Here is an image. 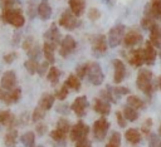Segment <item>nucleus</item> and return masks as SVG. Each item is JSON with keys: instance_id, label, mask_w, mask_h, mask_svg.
<instances>
[{"instance_id": "f257e3e1", "label": "nucleus", "mask_w": 161, "mask_h": 147, "mask_svg": "<svg viewBox=\"0 0 161 147\" xmlns=\"http://www.w3.org/2000/svg\"><path fill=\"white\" fill-rule=\"evenodd\" d=\"M136 85L148 98L152 95V93L155 92V89L157 87L156 83L153 82V74L148 69H140L138 70L137 79H136Z\"/></svg>"}, {"instance_id": "f03ea898", "label": "nucleus", "mask_w": 161, "mask_h": 147, "mask_svg": "<svg viewBox=\"0 0 161 147\" xmlns=\"http://www.w3.org/2000/svg\"><path fill=\"white\" fill-rule=\"evenodd\" d=\"M1 20L6 24H10L15 28H20L25 24V16L23 15L21 9L19 8H3L1 10Z\"/></svg>"}, {"instance_id": "7ed1b4c3", "label": "nucleus", "mask_w": 161, "mask_h": 147, "mask_svg": "<svg viewBox=\"0 0 161 147\" xmlns=\"http://www.w3.org/2000/svg\"><path fill=\"white\" fill-rule=\"evenodd\" d=\"M126 34V28L123 24H117L114 26H112L108 31V36H107V41H108V46L111 48H116L118 46L122 40L123 36Z\"/></svg>"}, {"instance_id": "20e7f679", "label": "nucleus", "mask_w": 161, "mask_h": 147, "mask_svg": "<svg viewBox=\"0 0 161 147\" xmlns=\"http://www.w3.org/2000/svg\"><path fill=\"white\" fill-rule=\"evenodd\" d=\"M88 80L93 84V85H101L104 80V74L102 72L101 65L97 62H92L88 63V70H87V75Z\"/></svg>"}, {"instance_id": "39448f33", "label": "nucleus", "mask_w": 161, "mask_h": 147, "mask_svg": "<svg viewBox=\"0 0 161 147\" xmlns=\"http://www.w3.org/2000/svg\"><path fill=\"white\" fill-rule=\"evenodd\" d=\"M59 25L65 30H74L77 26L80 25V21L78 20V16H75L70 9H67L62 13L59 18Z\"/></svg>"}, {"instance_id": "423d86ee", "label": "nucleus", "mask_w": 161, "mask_h": 147, "mask_svg": "<svg viewBox=\"0 0 161 147\" xmlns=\"http://www.w3.org/2000/svg\"><path fill=\"white\" fill-rule=\"evenodd\" d=\"M109 129V122L106 119V117H101L94 121L93 123V136L96 141L101 142L106 138V134Z\"/></svg>"}, {"instance_id": "0eeeda50", "label": "nucleus", "mask_w": 161, "mask_h": 147, "mask_svg": "<svg viewBox=\"0 0 161 147\" xmlns=\"http://www.w3.org/2000/svg\"><path fill=\"white\" fill-rule=\"evenodd\" d=\"M88 133H89V127L83 121H78L74 126L70 127L69 138H70V141L77 142V141L82 139V138L88 137Z\"/></svg>"}, {"instance_id": "6e6552de", "label": "nucleus", "mask_w": 161, "mask_h": 147, "mask_svg": "<svg viewBox=\"0 0 161 147\" xmlns=\"http://www.w3.org/2000/svg\"><path fill=\"white\" fill-rule=\"evenodd\" d=\"M77 48V43L74 40V38L72 35H65L64 38H62V41L59 44V54L63 58L69 57Z\"/></svg>"}, {"instance_id": "1a4fd4ad", "label": "nucleus", "mask_w": 161, "mask_h": 147, "mask_svg": "<svg viewBox=\"0 0 161 147\" xmlns=\"http://www.w3.org/2000/svg\"><path fill=\"white\" fill-rule=\"evenodd\" d=\"M143 16L151 18L153 20H161V0H150L143 9Z\"/></svg>"}, {"instance_id": "9d476101", "label": "nucleus", "mask_w": 161, "mask_h": 147, "mask_svg": "<svg viewBox=\"0 0 161 147\" xmlns=\"http://www.w3.org/2000/svg\"><path fill=\"white\" fill-rule=\"evenodd\" d=\"M91 44H92V50L96 54H104L108 49V41L104 34L94 35L91 40Z\"/></svg>"}, {"instance_id": "9b49d317", "label": "nucleus", "mask_w": 161, "mask_h": 147, "mask_svg": "<svg viewBox=\"0 0 161 147\" xmlns=\"http://www.w3.org/2000/svg\"><path fill=\"white\" fill-rule=\"evenodd\" d=\"M87 108H88V99H87L86 95H79V97H77V98L72 102V104H70V109H72V111L75 113V116L79 117V118H82L83 116H86Z\"/></svg>"}, {"instance_id": "f8f14e48", "label": "nucleus", "mask_w": 161, "mask_h": 147, "mask_svg": "<svg viewBox=\"0 0 161 147\" xmlns=\"http://www.w3.org/2000/svg\"><path fill=\"white\" fill-rule=\"evenodd\" d=\"M44 39L45 41H49L52 44H54L55 46H58L62 41V35H60V31L58 30V26L55 25V23H53L49 29L44 33Z\"/></svg>"}, {"instance_id": "ddd939ff", "label": "nucleus", "mask_w": 161, "mask_h": 147, "mask_svg": "<svg viewBox=\"0 0 161 147\" xmlns=\"http://www.w3.org/2000/svg\"><path fill=\"white\" fill-rule=\"evenodd\" d=\"M0 85L5 90H11L16 85V74L14 70H6L0 79Z\"/></svg>"}, {"instance_id": "4468645a", "label": "nucleus", "mask_w": 161, "mask_h": 147, "mask_svg": "<svg viewBox=\"0 0 161 147\" xmlns=\"http://www.w3.org/2000/svg\"><path fill=\"white\" fill-rule=\"evenodd\" d=\"M142 39H143V38H142V34H141L140 31H137V30H130L128 33L125 34L122 43H123V45H125L126 48H132V46H135L136 44L141 43Z\"/></svg>"}, {"instance_id": "2eb2a0df", "label": "nucleus", "mask_w": 161, "mask_h": 147, "mask_svg": "<svg viewBox=\"0 0 161 147\" xmlns=\"http://www.w3.org/2000/svg\"><path fill=\"white\" fill-rule=\"evenodd\" d=\"M142 53H143V63H146L147 65H152L155 63L157 52L156 48L150 43V40L145 43V46L142 48Z\"/></svg>"}, {"instance_id": "dca6fc26", "label": "nucleus", "mask_w": 161, "mask_h": 147, "mask_svg": "<svg viewBox=\"0 0 161 147\" xmlns=\"http://www.w3.org/2000/svg\"><path fill=\"white\" fill-rule=\"evenodd\" d=\"M126 58L128 60V63L132 67H141L143 64V53H142V48H137V49H132L126 54Z\"/></svg>"}, {"instance_id": "f3484780", "label": "nucleus", "mask_w": 161, "mask_h": 147, "mask_svg": "<svg viewBox=\"0 0 161 147\" xmlns=\"http://www.w3.org/2000/svg\"><path fill=\"white\" fill-rule=\"evenodd\" d=\"M113 82L116 84H119L126 77V67L121 59L113 60Z\"/></svg>"}, {"instance_id": "a211bd4d", "label": "nucleus", "mask_w": 161, "mask_h": 147, "mask_svg": "<svg viewBox=\"0 0 161 147\" xmlns=\"http://www.w3.org/2000/svg\"><path fill=\"white\" fill-rule=\"evenodd\" d=\"M93 111L102 117H106L111 112V103L102 99V98H94L93 99Z\"/></svg>"}, {"instance_id": "6ab92c4d", "label": "nucleus", "mask_w": 161, "mask_h": 147, "mask_svg": "<svg viewBox=\"0 0 161 147\" xmlns=\"http://www.w3.org/2000/svg\"><path fill=\"white\" fill-rule=\"evenodd\" d=\"M15 122H16V117L11 111L4 109L0 112V124L5 126L8 128H14Z\"/></svg>"}, {"instance_id": "aec40b11", "label": "nucleus", "mask_w": 161, "mask_h": 147, "mask_svg": "<svg viewBox=\"0 0 161 147\" xmlns=\"http://www.w3.org/2000/svg\"><path fill=\"white\" fill-rule=\"evenodd\" d=\"M36 14L42 20H48L52 16V6L48 0H42L36 6Z\"/></svg>"}, {"instance_id": "412c9836", "label": "nucleus", "mask_w": 161, "mask_h": 147, "mask_svg": "<svg viewBox=\"0 0 161 147\" xmlns=\"http://www.w3.org/2000/svg\"><path fill=\"white\" fill-rule=\"evenodd\" d=\"M20 98H21V89H20L19 87H15V88L11 89V90H6L3 102L6 103V104H13V103L19 102Z\"/></svg>"}, {"instance_id": "4be33fe9", "label": "nucleus", "mask_w": 161, "mask_h": 147, "mask_svg": "<svg viewBox=\"0 0 161 147\" xmlns=\"http://www.w3.org/2000/svg\"><path fill=\"white\" fill-rule=\"evenodd\" d=\"M125 138H126L127 142L131 143V144H138V143L141 142L142 133H141L140 129H137V128H128V129L125 132Z\"/></svg>"}, {"instance_id": "5701e85b", "label": "nucleus", "mask_w": 161, "mask_h": 147, "mask_svg": "<svg viewBox=\"0 0 161 147\" xmlns=\"http://www.w3.org/2000/svg\"><path fill=\"white\" fill-rule=\"evenodd\" d=\"M69 9L75 16H80L86 9V0H68Z\"/></svg>"}, {"instance_id": "b1692460", "label": "nucleus", "mask_w": 161, "mask_h": 147, "mask_svg": "<svg viewBox=\"0 0 161 147\" xmlns=\"http://www.w3.org/2000/svg\"><path fill=\"white\" fill-rule=\"evenodd\" d=\"M150 43L155 46V48H160L161 46V36H160V26L155 23L151 28H150Z\"/></svg>"}, {"instance_id": "393cba45", "label": "nucleus", "mask_w": 161, "mask_h": 147, "mask_svg": "<svg viewBox=\"0 0 161 147\" xmlns=\"http://www.w3.org/2000/svg\"><path fill=\"white\" fill-rule=\"evenodd\" d=\"M55 45L49 43V41H44V45L42 48L43 50V54L45 57V60L49 63V64H53L54 63V50H55Z\"/></svg>"}, {"instance_id": "a878e982", "label": "nucleus", "mask_w": 161, "mask_h": 147, "mask_svg": "<svg viewBox=\"0 0 161 147\" xmlns=\"http://www.w3.org/2000/svg\"><path fill=\"white\" fill-rule=\"evenodd\" d=\"M18 139V131L15 128H9V131L4 136V144L5 147H15Z\"/></svg>"}, {"instance_id": "bb28decb", "label": "nucleus", "mask_w": 161, "mask_h": 147, "mask_svg": "<svg viewBox=\"0 0 161 147\" xmlns=\"http://www.w3.org/2000/svg\"><path fill=\"white\" fill-rule=\"evenodd\" d=\"M54 101H55V97H54L53 94H50V93H44V94L40 97L38 106H40V107L44 108L45 111H49V109L53 107Z\"/></svg>"}, {"instance_id": "cd10ccee", "label": "nucleus", "mask_w": 161, "mask_h": 147, "mask_svg": "<svg viewBox=\"0 0 161 147\" xmlns=\"http://www.w3.org/2000/svg\"><path fill=\"white\" fill-rule=\"evenodd\" d=\"M60 75H62V72H60L57 67H54V65H52V67L48 69V72H47V79H48V80L50 82V84H53V85H55V84L59 82Z\"/></svg>"}, {"instance_id": "c85d7f7f", "label": "nucleus", "mask_w": 161, "mask_h": 147, "mask_svg": "<svg viewBox=\"0 0 161 147\" xmlns=\"http://www.w3.org/2000/svg\"><path fill=\"white\" fill-rule=\"evenodd\" d=\"M64 84H65L69 89H73V90H75V92H78V90L80 89V87H82L80 79H79L75 74H69Z\"/></svg>"}, {"instance_id": "c756f323", "label": "nucleus", "mask_w": 161, "mask_h": 147, "mask_svg": "<svg viewBox=\"0 0 161 147\" xmlns=\"http://www.w3.org/2000/svg\"><path fill=\"white\" fill-rule=\"evenodd\" d=\"M127 106H130V107L140 111V109L145 108V102L140 97H137L135 94H131V95L127 97Z\"/></svg>"}, {"instance_id": "7c9ffc66", "label": "nucleus", "mask_w": 161, "mask_h": 147, "mask_svg": "<svg viewBox=\"0 0 161 147\" xmlns=\"http://www.w3.org/2000/svg\"><path fill=\"white\" fill-rule=\"evenodd\" d=\"M122 114L123 117L126 118V121H130V122H135L137 118H138V111L130 107V106H126L123 109H122Z\"/></svg>"}, {"instance_id": "2f4dec72", "label": "nucleus", "mask_w": 161, "mask_h": 147, "mask_svg": "<svg viewBox=\"0 0 161 147\" xmlns=\"http://www.w3.org/2000/svg\"><path fill=\"white\" fill-rule=\"evenodd\" d=\"M20 141H21V143L25 147H34V143H35V134H34V132H31V131L25 132L24 134H21Z\"/></svg>"}, {"instance_id": "473e14b6", "label": "nucleus", "mask_w": 161, "mask_h": 147, "mask_svg": "<svg viewBox=\"0 0 161 147\" xmlns=\"http://www.w3.org/2000/svg\"><path fill=\"white\" fill-rule=\"evenodd\" d=\"M38 65H39V63L35 59H30L29 58L28 60L24 62V67H25V69L28 70L29 74H35L38 72Z\"/></svg>"}, {"instance_id": "72a5a7b5", "label": "nucleus", "mask_w": 161, "mask_h": 147, "mask_svg": "<svg viewBox=\"0 0 161 147\" xmlns=\"http://www.w3.org/2000/svg\"><path fill=\"white\" fill-rule=\"evenodd\" d=\"M45 113H47V111H45L44 108H42L40 106H36V107L34 108V111H33L31 121H33V122H40V121L44 118Z\"/></svg>"}, {"instance_id": "f704fd0d", "label": "nucleus", "mask_w": 161, "mask_h": 147, "mask_svg": "<svg viewBox=\"0 0 161 147\" xmlns=\"http://www.w3.org/2000/svg\"><path fill=\"white\" fill-rule=\"evenodd\" d=\"M130 89L126 88V87H112V93H113V97L114 99L118 102V99L122 97V95H126V94H130Z\"/></svg>"}, {"instance_id": "c9c22d12", "label": "nucleus", "mask_w": 161, "mask_h": 147, "mask_svg": "<svg viewBox=\"0 0 161 147\" xmlns=\"http://www.w3.org/2000/svg\"><path fill=\"white\" fill-rule=\"evenodd\" d=\"M70 123H69V121L68 119H65V118H60L59 121H58V123H57V128L59 129V131H62L63 133H65V134H68L69 133V131H70Z\"/></svg>"}, {"instance_id": "e433bc0d", "label": "nucleus", "mask_w": 161, "mask_h": 147, "mask_svg": "<svg viewBox=\"0 0 161 147\" xmlns=\"http://www.w3.org/2000/svg\"><path fill=\"white\" fill-rule=\"evenodd\" d=\"M26 54H28V57L30 58V59H38L39 57H40V54H42V48L38 45V44H34L28 52H26Z\"/></svg>"}, {"instance_id": "4c0bfd02", "label": "nucleus", "mask_w": 161, "mask_h": 147, "mask_svg": "<svg viewBox=\"0 0 161 147\" xmlns=\"http://www.w3.org/2000/svg\"><path fill=\"white\" fill-rule=\"evenodd\" d=\"M50 138L55 142H63L67 138V134L63 133L62 131H59L58 128H54L53 131H50Z\"/></svg>"}, {"instance_id": "58836bf2", "label": "nucleus", "mask_w": 161, "mask_h": 147, "mask_svg": "<svg viewBox=\"0 0 161 147\" xmlns=\"http://www.w3.org/2000/svg\"><path fill=\"white\" fill-rule=\"evenodd\" d=\"M148 147H161V136H158L156 133H150Z\"/></svg>"}, {"instance_id": "ea45409f", "label": "nucleus", "mask_w": 161, "mask_h": 147, "mask_svg": "<svg viewBox=\"0 0 161 147\" xmlns=\"http://www.w3.org/2000/svg\"><path fill=\"white\" fill-rule=\"evenodd\" d=\"M69 88L65 85V84H63L58 90H57V93H55V98H58L59 101H64L67 97H68V93H69V90H68Z\"/></svg>"}, {"instance_id": "a19ab883", "label": "nucleus", "mask_w": 161, "mask_h": 147, "mask_svg": "<svg viewBox=\"0 0 161 147\" xmlns=\"http://www.w3.org/2000/svg\"><path fill=\"white\" fill-rule=\"evenodd\" d=\"M87 70H88V63L80 64V65H78L77 69H75V75H77L79 79H83V78L87 75Z\"/></svg>"}, {"instance_id": "79ce46f5", "label": "nucleus", "mask_w": 161, "mask_h": 147, "mask_svg": "<svg viewBox=\"0 0 161 147\" xmlns=\"http://www.w3.org/2000/svg\"><path fill=\"white\" fill-rule=\"evenodd\" d=\"M151 127H152V119L151 118H147L145 122H143V124L141 126V133H143V134H150L151 133Z\"/></svg>"}, {"instance_id": "37998d69", "label": "nucleus", "mask_w": 161, "mask_h": 147, "mask_svg": "<svg viewBox=\"0 0 161 147\" xmlns=\"http://www.w3.org/2000/svg\"><path fill=\"white\" fill-rule=\"evenodd\" d=\"M108 143H111L113 146H117V147H121V134H119V132H113L109 137Z\"/></svg>"}, {"instance_id": "c03bdc74", "label": "nucleus", "mask_w": 161, "mask_h": 147, "mask_svg": "<svg viewBox=\"0 0 161 147\" xmlns=\"http://www.w3.org/2000/svg\"><path fill=\"white\" fill-rule=\"evenodd\" d=\"M87 16H88V19H89V20L96 21V20H98V19L101 18V11H99L98 9H96V8H92V9H89V10H88Z\"/></svg>"}, {"instance_id": "a18cd8bd", "label": "nucleus", "mask_w": 161, "mask_h": 147, "mask_svg": "<svg viewBox=\"0 0 161 147\" xmlns=\"http://www.w3.org/2000/svg\"><path fill=\"white\" fill-rule=\"evenodd\" d=\"M155 23H156V21H155L153 19L147 18V16H143V18L141 19V26H142V29H145V30H150V28H151Z\"/></svg>"}, {"instance_id": "49530a36", "label": "nucleus", "mask_w": 161, "mask_h": 147, "mask_svg": "<svg viewBox=\"0 0 161 147\" xmlns=\"http://www.w3.org/2000/svg\"><path fill=\"white\" fill-rule=\"evenodd\" d=\"M48 69H49V63L47 62V60H44V62H42V63H39V65H38V74L39 75H45V73L48 72Z\"/></svg>"}, {"instance_id": "de8ad7c7", "label": "nucleus", "mask_w": 161, "mask_h": 147, "mask_svg": "<svg viewBox=\"0 0 161 147\" xmlns=\"http://www.w3.org/2000/svg\"><path fill=\"white\" fill-rule=\"evenodd\" d=\"M35 43H34V39H33V36H28V38H25V40L23 41V44H21V48L24 49V50H29L33 45H34Z\"/></svg>"}, {"instance_id": "09e8293b", "label": "nucleus", "mask_w": 161, "mask_h": 147, "mask_svg": "<svg viewBox=\"0 0 161 147\" xmlns=\"http://www.w3.org/2000/svg\"><path fill=\"white\" fill-rule=\"evenodd\" d=\"M16 57H18V54H16L15 52H10V53H8V54H5V55L3 57V60H4L6 64H11V63L16 59Z\"/></svg>"}, {"instance_id": "8fccbe9b", "label": "nucleus", "mask_w": 161, "mask_h": 147, "mask_svg": "<svg viewBox=\"0 0 161 147\" xmlns=\"http://www.w3.org/2000/svg\"><path fill=\"white\" fill-rule=\"evenodd\" d=\"M116 119H117V123H118V126L121 127V128H125L126 127V118L123 117V114H122V112H116Z\"/></svg>"}, {"instance_id": "3c124183", "label": "nucleus", "mask_w": 161, "mask_h": 147, "mask_svg": "<svg viewBox=\"0 0 161 147\" xmlns=\"http://www.w3.org/2000/svg\"><path fill=\"white\" fill-rule=\"evenodd\" d=\"M74 143H75V147H92V143L88 139V137L82 138V139H79V141H77Z\"/></svg>"}, {"instance_id": "603ef678", "label": "nucleus", "mask_w": 161, "mask_h": 147, "mask_svg": "<svg viewBox=\"0 0 161 147\" xmlns=\"http://www.w3.org/2000/svg\"><path fill=\"white\" fill-rule=\"evenodd\" d=\"M35 131H36V134H38V136H43V134L45 133V131H47V124H44V123H38Z\"/></svg>"}, {"instance_id": "864d4df0", "label": "nucleus", "mask_w": 161, "mask_h": 147, "mask_svg": "<svg viewBox=\"0 0 161 147\" xmlns=\"http://www.w3.org/2000/svg\"><path fill=\"white\" fill-rule=\"evenodd\" d=\"M16 1H18V0H0L1 9H3V8H11V6H14V4H15Z\"/></svg>"}, {"instance_id": "5fc2aeb1", "label": "nucleus", "mask_w": 161, "mask_h": 147, "mask_svg": "<svg viewBox=\"0 0 161 147\" xmlns=\"http://www.w3.org/2000/svg\"><path fill=\"white\" fill-rule=\"evenodd\" d=\"M34 10H35V6H33V3H30L29 4V15H30V18L34 16Z\"/></svg>"}, {"instance_id": "6e6d98bb", "label": "nucleus", "mask_w": 161, "mask_h": 147, "mask_svg": "<svg viewBox=\"0 0 161 147\" xmlns=\"http://www.w3.org/2000/svg\"><path fill=\"white\" fill-rule=\"evenodd\" d=\"M156 85H157V88L161 89V75L157 78V80H156Z\"/></svg>"}, {"instance_id": "4d7b16f0", "label": "nucleus", "mask_w": 161, "mask_h": 147, "mask_svg": "<svg viewBox=\"0 0 161 147\" xmlns=\"http://www.w3.org/2000/svg\"><path fill=\"white\" fill-rule=\"evenodd\" d=\"M104 3H107V4H112V3H114L116 0H103Z\"/></svg>"}, {"instance_id": "13d9d810", "label": "nucleus", "mask_w": 161, "mask_h": 147, "mask_svg": "<svg viewBox=\"0 0 161 147\" xmlns=\"http://www.w3.org/2000/svg\"><path fill=\"white\" fill-rule=\"evenodd\" d=\"M158 131H160V136H161V126H160V128H158Z\"/></svg>"}, {"instance_id": "bf43d9fd", "label": "nucleus", "mask_w": 161, "mask_h": 147, "mask_svg": "<svg viewBox=\"0 0 161 147\" xmlns=\"http://www.w3.org/2000/svg\"><path fill=\"white\" fill-rule=\"evenodd\" d=\"M160 36H161V28H160Z\"/></svg>"}, {"instance_id": "052dcab7", "label": "nucleus", "mask_w": 161, "mask_h": 147, "mask_svg": "<svg viewBox=\"0 0 161 147\" xmlns=\"http://www.w3.org/2000/svg\"><path fill=\"white\" fill-rule=\"evenodd\" d=\"M160 49H161V46H160ZM160 55H161V50H160Z\"/></svg>"}, {"instance_id": "680f3d73", "label": "nucleus", "mask_w": 161, "mask_h": 147, "mask_svg": "<svg viewBox=\"0 0 161 147\" xmlns=\"http://www.w3.org/2000/svg\"><path fill=\"white\" fill-rule=\"evenodd\" d=\"M36 147H43V146H36Z\"/></svg>"}]
</instances>
